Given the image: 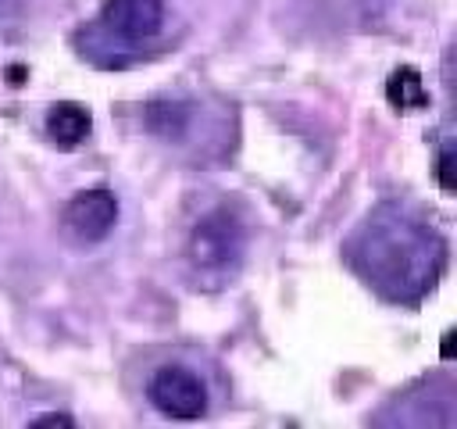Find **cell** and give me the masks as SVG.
<instances>
[{"instance_id":"6da1fadb","label":"cell","mask_w":457,"mask_h":429,"mask_svg":"<svg viewBox=\"0 0 457 429\" xmlns=\"http://www.w3.org/2000/svg\"><path fill=\"white\" fill-rule=\"evenodd\" d=\"M357 265L382 297L418 300L443 268V243L428 225L386 207L364 225Z\"/></svg>"},{"instance_id":"7a4b0ae2","label":"cell","mask_w":457,"mask_h":429,"mask_svg":"<svg viewBox=\"0 0 457 429\" xmlns=\"http://www.w3.org/2000/svg\"><path fill=\"white\" fill-rule=\"evenodd\" d=\"M243 247H246V236L239 222L228 211H211L196 222L189 236V261L207 282H221L239 268Z\"/></svg>"},{"instance_id":"3957f363","label":"cell","mask_w":457,"mask_h":429,"mask_svg":"<svg viewBox=\"0 0 457 429\" xmlns=\"http://www.w3.org/2000/svg\"><path fill=\"white\" fill-rule=\"evenodd\" d=\"M146 397L161 415L179 422H193L207 411V386L193 368H182V365L157 368L146 383Z\"/></svg>"},{"instance_id":"277c9868","label":"cell","mask_w":457,"mask_h":429,"mask_svg":"<svg viewBox=\"0 0 457 429\" xmlns=\"http://www.w3.org/2000/svg\"><path fill=\"white\" fill-rule=\"evenodd\" d=\"M114 222H118V200L111 189H82L64 207V225L82 243L104 240L114 229Z\"/></svg>"},{"instance_id":"5b68a950","label":"cell","mask_w":457,"mask_h":429,"mask_svg":"<svg viewBox=\"0 0 457 429\" xmlns=\"http://www.w3.org/2000/svg\"><path fill=\"white\" fill-rule=\"evenodd\" d=\"M104 25L121 39H150L164 25V0H107Z\"/></svg>"},{"instance_id":"8992f818","label":"cell","mask_w":457,"mask_h":429,"mask_svg":"<svg viewBox=\"0 0 457 429\" xmlns=\"http://www.w3.org/2000/svg\"><path fill=\"white\" fill-rule=\"evenodd\" d=\"M46 132H50V139L57 147L71 150L89 136V111L82 104H71V100L54 104L50 114H46Z\"/></svg>"},{"instance_id":"52a82bcc","label":"cell","mask_w":457,"mask_h":429,"mask_svg":"<svg viewBox=\"0 0 457 429\" xmlns=\"http://www.w3.org/2000/svg\"><path fill=\"white\" fill-rule=\"evenodd\" d=\"M386 93H389V104L400 107V111H407V107H425V104H428V93L421 89V75H418L414 68L393 72Z\"/></svg>"},{"instance_id":"ba28073f","label":"cell","mask_w":457,"mask_h":429,"mask_svg":"<svg viewBox=\"0 0 457 429\" xmlns=\"http://www.w3.org/2000/svg\"><path fill=\"white\" fill-rule=\"evenodd\" d=\"M186 122H189V114H186V107H179V104H150V107H146V125H150L157 136H164V139H175V136L186 129Z\"/></svg>"},{"instance_id":"9c48e42d","label":"cell","mask_w":457,"mask_h":429,"mask_svg":"<svg viewBox=\"0 0 457 429\" xmlns=\"http://www.w3.org/2000/svg\"><path fill=\"white\" fill-rule=\"evenodd\" d=\"M439 182H443V189L453 186V182H450V154H443V161H439Z\"/></svg>"},{"instance_id":"30bf717a","label":"cell","mask_w":457,"mask_h":429,"mask_svg":"<svg viewBox=\"0 0 457 429\" xmlns=\"http://www.w3.org/2000/svg\"><path fill=\"white\" fill-rule=\"evenodd\" d=\"M36 422H39V425H71V418H68V415H39Z\"/></svg>"}]
</instances>
